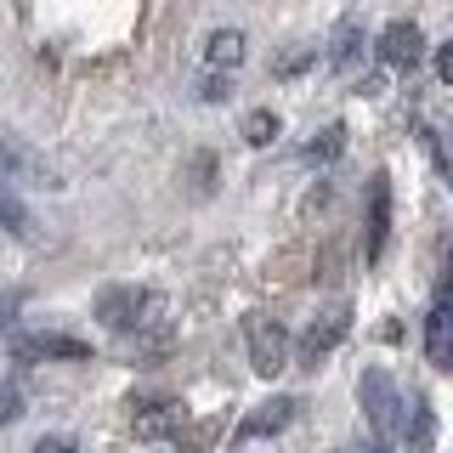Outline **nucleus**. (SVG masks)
Returning <instances> with one entry per match:
<instances>
[{
	"mask_svg": "<svg viewBox=\"0 0 453 453\" xmlns=\"http://www.w3.org/2000/svg\"><path fill=\"white\" fill-rule=\"evenodd\" d=\"M357 403H363V419L374 425V436H380V442H391L396 425H403V396H396V380L386 374V368H363Z\"/></svg>",
	"mask_w": 453,
	"mask_h": 453,
	"instance_id": "1",
	"label": "nucleus"
},
{
	"mask_svg": "<svg viewBox=\"0 0 453 453\" xmlns=\"http://www.w3.org/2000/svg\"><path fill=\"white\" fill-rule=\"evenodd\" d=\"M244 340H250V368L261 380L283 374V363H289V329H283L278 318H266V311H250L244 318Z\"/></svg>",
	"mask_w": 453,
	"mask_h": 453,
	"instance_id": "2",
	"label": "nucleus"
},
{
	"mask_svg": "<svg viewBox=\"0 0 453 453\" xmlns=\"http://www.w3.org/2000/svg\"><path fill=\"white\" fill-rule=\"evenodd\" d=\"M346 329H351V306H346V301L323 306L318 318H311V329L301 334V351H295V357H301L306 368H318V363L340 346V340H346Z\"/></svg>",
	"mask_w": 453,
	"mask_h": 453,
	"instance_id": "3",
	"label": "nucleus"
},
{
	"mask_svg": "<svg viewBox=\"0 0 453 453\" xmlns=\"http://www.w3.org/2000/svg\"><path fill=\"white\" fill-rule=\"evenodd\" d=\"M142 311H148V289H136V283H113V289L96 295V323L103 329H136Z\"/></svg>",
	"mask_w": 453,
	"mask_h": 453,
	"instance_id": "4",
	"label": "nucleus"
},
{
	"mask_svg": "<svg viewBox=\"0 0 453 453\" xmlns=\"http://www.w3.org/2000/svg\"><path fill=\"white\" fill-rule=\"evenodd\" d=\"M386 238H391V181L374 176V181H368V233H363V261L368 266H380Z\"/></svg>",
	"mask_w": 453,
	"mask_h": 453,
	"instance_id": "5",
	"label": "nucleus"
},
{
	"mask_svg": "<svg viewBox=\"0 0 453 453\" xmlns=\"http://www.w3.org/2000/svg\"><path fill=\"white\" fill-rule=\"evenodd\" d=\"M131 419H136V436H170V431H181L188 408H181V396H136Z\"/></svg>",
	"mask_w": 453,
	"mask_h": 453,
	"instance_id": "6",
	"label": "nucleus"
},
{
	"mask_svg": "<svg viewBox=\"0 0 453 453\" xmlns=\"http://www.w3.org/2000/svg\"><path fill=\"white\" fill-rule=\"evenodd\" d=\"M0 181H51V170L40 165V153L28 142L0 131Z\"/></svg>",
	"mask_w": 453,
	"mask_h": 453,
	"instance_id": "7",
	"label": "nucleus"
},
{
	"mask_svg": "<svg viewBox=\"0 0 453 453\" xmlns=\"http://www.w3.org/2000/svg\"><path fill=\"white\" fill-rule=\"evenodd\" d=\"M419 57H425L419 23H391L386 35H380V63H386V68H414Z\"/></svg>",
	"mask_w": 453,
	"mask_h": 453,
	"instance_id": "8",
	"label": "nucleus"
},
{
	"mask_svg": "<svg viewBox=\"0 0 453 453\" xmlns=\"http://www.w3.org/2000/svg\"><path fill=\"white\" fill-rule=\"evenodd\" d=\"M425 357H431L436 368L453 363V301L448 295H436L431 318H425Z\"/></svg>",
	"mask_w": 453,
	"mask_h": 453,
	"instance_id": "9",
	"label": "nucleus"
},
{
	"mask_svg": "<svg viewBox=\"0 0 453 453\" xmlns=\"http://www.w3.org/2000/svg\"><path fill=\"white\" fill-rule=\"evenodd\" d=\"M295 414H301V403H295V396H266V403L255 408L244 425H238V436H250V442H261V436H278Z\"/></svg>",
	"mask_w": 453,
	"mask_h": 453,
	"instance_id": "10",
	"label": "nucleus"
},
{
	"mask_svg": "<svg viewBox=\"0 0 453 453\" xmlns=\"http://www.w3.org/2000/svg\"><path fill=\"white\" fill-rule=\"evenodd\" d=\"M18 357L23 363H46V357L80 363V357H91V346H85V340H68V334H28V340H18Z\"/></svg>",
	"mask_w": 453,
	"mask_h": 453,
	"instance_id": "11",
	"label": "nucleus"
},
{
	"mask_svg": "<svg viewBox=\"0 0 453 453\" xmlns=\"http://www.w3.org/2000/svg\"><path fill=\"white\" fill-rule=\"evenodd\" d=\"M329 63H334V74H357L363 68V23H340L334 28V40H329Z\"/></svg>",
	"mask_w": 453,
	"mask_h": 453,
	"instance_id": "12",
	"label": "nucleus"
},
{
	"mask_svg": "<svg viewBox=\"0 0 453 453\" xmlns=\"http://www.w3.org/2000/svg\"><path fill=\"white\" fill-rule=\"evenodd\" d=\"M0 233L23 238V244H35V238H40V226H35V216H28V204L12 193V181H0Z\"/></svg>",
	"mask_w": 453,
	"mask_h": 453,
	"instance_id": "13",
	"label": "nucleus"
},
{
	"mask_svg": "<svg viewBox=\"0 0 453 453\" xmlns=\"http://www.w3.org/2000/svg\"><path fill=\"white\" fill-rule=\"evenodd\" d=\"M204 57H210V68H226V74H233V68L244 63V35H238V28H216Z\"/></svg>",
	"mask_w": 453,
	"mask_h": 453,
	"instance_id": "14",
	"label": "nucleus"
},
{
	"mask_svg": "<svg viewBox=\"0 0 453 453\" xmlns=\"http://www.w3.org/2000/svg\"><path fill=\"white\" fill-rule=\"evenodd\" d=\"M238 131H244L250 148H266V142H278V113L273 108H255V113H244V125H238Z\"/></svg>",
	"mask_w": 453,
	"mask_h": 453,
	"instance_id": "15",
	"label": "nucleus"
},
{
	"mask_svg": "<svg viewBox=\"0 0 453 453\" xmlns=\"http://www.w3.org/2000/svg\"><path fill=\"white\" fill-rule=\"evenodd\" d=\"M340 148H346V125H323V136L306 142V159L311 165H329V159H340Z\"/></svg>",
	"mask_w": 453,
	"mask_h": 453,
	"instance_id": "16",
	"label": "nucleus"
},
{
	"mask_svg": "<svg viewBox=\"0 0 453 453\" xmlns=\"http://www.w3.org/2000/svg\"><path fill=\"white\" fill-rule=\"evenodd\" d=\"M431 442H436V419H431V403H414V436H408V453H431Z\"/></svg>",
	"mask_w": 453,
	"mask_h": 453,
	"instance_id": "17",
	"label": "nucleus"
},
{
	"mask_svg": "<svg viewBox=\"0 0 453 453\" xmlns=\"http://www.w3.org/2000/svg\"><path fill=\"white\" fill-rule=\"evenodd\" d=\"M198 96H204V103H226V96H233V74H226V68H204Z\"/></svg>",
	"mask_w": 453,
	"mask_h": 453,
	"instance_id": "18",
	"label": "nucleus"
},
{
	"mask_svg": "<svg viewBox=\"0 0 453 453\" xmlns=\"http://www.w3.org/2000/svg\"><path fill=\"white\" fill-rule=\"evenodd\" d=\"M311 63H318V51H283L278 57V74L283 80H301V68H311Z\"/></svg>",
	"mask_w": 453,
	"mask_h": 453,
	"instance_id": "19",
	"label": "nucleus"
},
{
	"mask_svg": "<svg viewBox=\"0 0 453 453\" xmlns=\"http://www.w3.org/2000/svg\"><path fill=\"white\" fill-rule=\"evenodd\" d=\"M18 408H23V391L12 386V380H0V425H12V419H18Z\"/></svg>",
	"mask_w": 453,
	"mask_h": 453,
	"instance_id": "20",
	"label": "nucleus"
},
{
	"mask_svg": "<svg viewBox=\"0 0 453 453\" xmlns=\"http://www.w3.org/2000/svg\"><path fill=\"white\" fill-rule=\"evenodd\" d=\"M35 453H80V448H74V436H40Z\"/></svg>",
	"mask_w": 453,
	"mask_h": 453,
	"instance_id": "21",
	"label": "nucleus"
},
{
	"mask_svg": "<svg viewBox=\"0 0 453 453\" xmlns=\"http://www.w3.org/2000/svg\"><path fill=\"white\" fill-rule=\"evenodd\" d=\"M431 68H436V80H453V46H436L431 51Z\"/></svg>",
	"mask_w": 453,
	"mask_h": 453,
	"instance_id": "22",
	"label": "nucleus"
},
{
	"mask_svg": "<svg viewBox=\"0 0 453 453\" xmlns=\"http://www.w3.org/2000/svg\"><path fill=\"white\" fill-rule=\"evenodd\" d=\"M12 318H18V295H0V334L12 329Z\"/></svg>",
	"mask_w": 453,
	"mask_h": 453,
	"instance_id": "23",
	"label": "nucleus"
}]
</instances>
